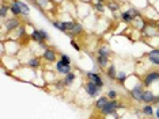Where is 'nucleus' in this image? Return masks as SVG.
Listing matches in <instances>:
<instances>
[{
	"mask_svg": "<svg viewBox=\"0 0 159 119\" xmlns=\"http://www.w3.org/2000/svg\"><path fill=\"white\" fill-rule=\"evenodd\" d=\"M144 89H146V87L143 85L142 81H139L137 84L133 87V88L129 89V95H131V97L135 102L140 103L143 100V93H144Z\"/></svg>",
	"mask_w": 159,
	"mask_h": 119,
	"instance_id": "39448f33",
	"label": "nucleus"
},
{
	"mask_svg": "<svg viewBox=\"0 0 159 119\" xmlns=\"http://www.w3.org/2000/svg\"><path fill=\"white\" fill-rule=\"evenodd\" d=\"M41 57H42V60H44L45 62H48V64H56L57 61H59V57L60 56H57L56 49L49 48V49H46L45 52L41 54Z\"/></svg>",
	"mask_w": 159,
	"mask_h": 119,
	"instance_id": "6e6552de",
	"label": "nucleus"
},
{
	"mask_svg": "<svg viewBox=\"0 0 159 119\" xmlns=\"http://www.w3.org/2000/svg\"><path fill=\"white\" fill-rule=\"evenodd\" d=\"M106 96L109 97V100H116V99H118V92L116 89H109L106 92Z\"/></svg>",
	"mask_w": 159,
	"mask_h": 119,
	"instance_id": "473e14b6",
	"label": "nucleus"
},
{
	"mask_svg": "<svg viewBox=\"0 0 159 119\" xmlns=\"http://www.w3.org/2000/svg\"><path fill=\"white\" fill-rule=\"evenodd\" d=\"M10 39H14V41H22V39L27 38V32H26V26L22 24L20 27H18L15 31L11 32V34L8 35Z\"/></svg>",
	"mask_w": 159,
	"mask_h": 119,
	"instance_id": "9b49d317",
	"label": "nucleus"
},
{
	"mask_svg": "<svg viewBox=\"0 0 159 119\" xmlns=\"http://www.w3.org/2000/svg\"><path fill=\"white\" fill-rule=\"evenodd\" d=\"M93 8L95 12L98 14H103L105 11H106V6H105V3H99V2H94L93 3Z\"/></svg>",
	"mask_w": 159,
	"mask_h": 119,
	"instance_id": "c756f323",
	"label": "nucleus"
},
{
	"mask_svg": "<svg viewBox=\"0 0 159 119\" xmlns=\"http://www.w3.org/2000/svg\"><path fill=\"white\" fill-rule=\"evenodd\" d=\"M35 6H37L41 11H46V10L52 8L53 2H52V0H38V2L35 3Z\"/></svg>",
	"mask_w": 159,
	"mask_h": 119,
	"instance_id": "412c9836",
	"label": "nucleus"
},
{
	"mask_svg": "<svg viewBox=\"0 0 159 119\" xmlns=\"http://www.w3.org/2000/svg\"><path fill=\"white\" fill-rule=\"evenodd\" d=\"M3 45H4V50L7 52L8 56H15L18 54L20 49V43L19 41H14V39H8V41H2Z\"/></svg>",
	"mask_w": 159,
	"mask_h": 119,
	"instance_id": "423d86ee",
	"label": "nucleus"
},
{
	"mask_svg": "<svg viewBox=\"0 0 159 119\" xmlns=\"http://www.w3.org/2000/svg\"><path fill=\"white\" fill-rule=\"evenodd\" d=\"M8 12H10V3L7 4L6 2H2V6H0V19L2 20L7 19Z\"/></svg>",
	"mask_w": 159,
	"mask_h": 119,
	"instance_id": "a878e982",
	"label": "nucleus"
},
{
	"mask_svg": "<svg viewBox=\"0 0 159 119\" xmlns=\"http://www.w3.org/2000/svg\"><path fill=\"white\" fill-rule=\"evenodd\" d=\"M105 119H120V114L114 113V114H111V115H106Z\"/></svg>",
	"mask_w": 159,
	"mask_h": 119,
	"instance_id": "e433bc0d",
	"label": "nucleus"
},
{
	"mask_svg": "<svg viewBox=\"0 0 159 119\" xmlns=\"http://www.w3.org/2000/svg\"><path fill=\"white\" fill-rule=\"evenodd\" d=\"M155 118L159 119V107L157 108V110H155Z\"/></svg>",
	"mask_w": 159,
	"mask_h": 119,
	"instance_id": "4c0bfd02",
	"label": "nucleus"
},
{
	"mask_svg": "<svg viewBox=\"0 0 159 119\" xmlns=\"http://www.w3.org/2000/svg\"><path fill=\"white\" fill-rule=\"evenodd\" d=\"M117 69H116V65L114 64H110L109 66L106 68V70H105V73L106 76L110 79V80H116V77H117Z\"/></svg>",
	"mask_w": 159,
	"mask_h": 119,
	"instance_id": "393cba45",
	"label": "nucleus"
},
{
	"mask_svg": "<svg viewBox=\"0 0 159 119\" xmlns=\"http://www.w3.org/2000/svg\"><path fill=\"white\" fill-rule=\"evenodd\" d=\"M122 107V104L118 102L117 99L116 100H109L105 106L102 107V110L99 111L101 115H103V117H106V115H111V114H114V113H118V110Z\"/></svg>",
	"mask_w": 159,
	"mask_h": 119,
	"instance_id": "7ed1b4c3",
	"label": "nucleus"
},
{
	"mask_svg": "<svg viewBox=\"0 0 159 119\" xmlns=\"http://www.w3.org/2000/svg\"><path fill=\"white\" fill-rule=\"evenodd\" d=\"M83 32H84V26H83L80 22H76V23H75L74 30H72V31H68L67 35H68L70 38L74 39L75 37H79V35H82Z\"/></svg>",
	"mask_w": 159,
	"mask_h": 119,
	"instance_id": "4468645a",
	"label": "nucleus"
},
{
	"mask_svg": "<svg viewBox=\"0 0 159 119\" xmlns=\"http://www.w3.org/2000/svg\"><path fill=\"white\" fill-rule=\"evenodd\" d=\"M107 102H109V97H107L106 95H105V96H99V97H97L95 102H94V107H95V110L101 111V110H102V107Z\"/></svg>",
	"mask_w": 159,
	"mask_h": 119,
	"instance_id": "6ab92c4d",
	"label": "nucleus"
},
{
	"mask_svg": "<svg viewBox=\"0 0 159 119\" xmlns=\"http://www.w3.org/2000/svg\"><path fill=\"white\" fill-rule=\"evenodd\" d=\"M59 60L60 61H63L66 65H71V57L68 56V54H64V53H61L60 54V57H59Z\"/></svg>",
	"mask_w": 159,
	"mask_h": 119,
	"instance_id": "72a5a7b5",
	"label": "nucleus"
},
{
	"mask_svg": "<svg viewBox=\"0 0 159 119\" xmlns=\"http://www.w3.org/2000/svg\"><path fill=\"white\" fill-rule=\"evenodd\" d=\"M157 28H158V31H159V20L157 22Z\"/></svg>",
	"mask_w": 159,
	"mask_h": 119,
	"instance_id": "a19ab883",
	"label": "nucleus"
},
{
	"mask_svg": "<svg viewBox=\"0 0 159 119\" xmlns=\"http://www.w3.org/2000/svg\"><path fill=\"white\" fill-rule=\"evenodd\" d=\"M131 26H132L133 28H135V30H137V31H140V32H142V31L144 30V28L147 27V20L144 19L143 15H142V16L136 18V19L132 22V24H131Z\"/></svg>",
	"mask_w": 159,
	"mask_h": 119,
	"instance_id": "2eb2a0df",
	"label": "nucleus"
},
{
	"mask_svg": "<svg viewBox=\"0 0 159 119\" xmlns=\"http://www.w3.org/2000/svg\"><path fill=\"white\" fill-rule=\"evenodd\" d=\"M142 114L146 118H152V117H155V110H154L152 104H144V106L142 107Z\"/></svg>",
	"mask_w": 159,
	"mask_h": 119,
	"instance_id": "a211bd4d",
	"label": "nucleus"
},
{
	"mask_svg": "<svg viewBox=\"0 0 159 119\" xmlns=\"http://www.w3.org/2000/svg\"><path fill=\"white\" fill-rule=\"evenodd\" d=\"M29 38H30L33 42H35V43L44 42V39H42L41 34H39V30H38V28H31V32L29 34Z\"/></svg>",
	"mask_w": 159,
	"mask_h": 119,
	"instance_id": "5701e85b",
	"label": "nucleus"
},
{
	"mask_svg": "<svg viewBox=\"0 0 159 119\" xmlns=\"http://www.w3.org/2000/svg\"><path fill=\"white\" fill-rule=\"evenodd\" d=\"M18 6H19L20 11H22V16H29V14H30V7H29L27 3H25L23 0H16Z\"/></svg>",
	"mask_w": 159,
	"mask_h": 119,
	"instance_id": "cd10ccee",
	"label": "nucleus"
},
{
	"mask_svg": "<svg viewBox=\"0 0 159 119\" xmlns=\"http://www.w3.org/2000/svg\"><path fill=\"white\" fill-rule=\"evenodd\" d=\"M55 68H56L57 73L61 74V76H66V74L70 73V72H72V66H71V65H66L63 61H60V60L55 64Z\"/></svg>",
	"mask_w": 159,
	"mask_h": 119,
	"instance_id": "ddd939ff",
	"label": "nucleus"
},
{
	"mask_svg": "<svg viewBox=\"0 0 159 119\" xmlns=\"http://www.w3.org/2000/svg\"><path fill=\"white\" fill-rule=\"evenodd\" d=\"M151 119H157V118H155V117H152V118H151Z\"/></svg>",
	"mask_w": 159,
	"mask_h": 119,
	"instance_id": "37998d69",
	"label": "nucleus"
},
{
	"mask_svg": "<svg viewBox=\"0 0 159 119\" xmlns=\"http://www.w3.org/2000/svg\"><path fill=\"white\" fill-rule=\"evenodd\" d=\"M38 30H39V34H41L42 39H44V41H46V42H48L49 39H50V35L48 34V31H45L44 28H38Z\"/></svg>",
	"mask_w": 159,
	"mask_h": 119,
	"instance_id": "f704fd0d",
	"label": "nucleus"
},
{
	"mask_svg": "<svg viewBox=\"0 0 159 119\" xmlns=\"http://www.w3.org/2000/svg\"><path fill=\"white\" fill-rule=\"evenodd\" d=\"M86 77H87V80L93 81L97 87H99L101 89L105 87V81H103V79H102V76H101L99 72H87V73H86Z\"/></svg>",
	"mask_w": 159,
	"mask_h": 119,
	"instance_id": "1a4fd4ad",
	"label": "nucleus"
},
{
	"mask_svg": "<svg viewBox=\"0 0 159 119\" xmlns=\"http://www.w3.org/2000/svg\"><path fill=\"white\" fill-rule=\"evenodd\" d=\"M22 26V22H20L19 18L16 16H12V18H7V19L2 20V35L3 38H4V34L6 32H8V35L11 34V32H14L16 30L18 27Z\"/></svg>",
	"mask_w": 159,
	"mask_h": 119,
	"instance_id": "f257e3e1",
	"label": "nucleus"
},
{
	"mask_svg": "<svg viewBox=\"0 0 159 119\" xmlns=\"http://www.w3.org/2000/svg\"><path fill=\"white\" fill-rule=\"evenodd\" d=\"M71 46L76 50V52H80V46H79V43L76 41H74V39H71Z\"/></svg>",
	"mask_w": 159,
	"mask_h": 119,
	"instance_id": "c9c22d12",
	"label": "nucleus"
},
{
	"mask_svg": "<svg viewBox=\"0 0 159 119\" xmlns=\"http://www.w3.org/2000/svg\"><path fill=\"white\" fill-rule=\"evenodd\" d=\"M10 12H11L14 16H16V18L22 15V11H20V8H19V6H18L16 2L10 3Z\"/></svg>",
	"mask_w": 159,
	"mask_h": 119,
	"instance_id": "c85d7f7f",
	"label": "nucleus"
},
{
	"mask_svg": "<svg viewBox=\"0 0 159 119\" xmlns=\"http://www.w3.org/2000/svg\"><path fill=\"white\" fill-rule=\"evenodd\" d=\"M146 58H147V62L154 65V66L159 68V49H151L148 50L147 54H146Z\"/></svg>",
	"mask_w": 159,
	"mask_h": 119,
	"instance_id": "9d476101",
	"label": "nucleus"
},
{
	"mask_svg": "<svg viewBox=\"0 0 159 119\" xmlns=\"http://www.w3.org/2000/svg\"><path fill=\"white\" fill-rule=\"evenodd\" d=\"M142 103H144V104H157V95H155V92L152 91V89H150V88L144 89Z\"/></svg>",
	"mask_w": 159,
	"mask_h": 119,
	"instance_id": "f8f14e48",
	"label": "nucleus"
},
{
	"mask_svg": "<svg viewBox=\"0 0 159 119\" xmlns=\"http://www.w3.org/2000/svg\"><path fill=\"white\" fill-rule=\"evenodd\" d=\"M139 16H142V12H140L136 7H129V8H126L125 11H122L120 14V19L124 22L125 24H132V22Z\"/></svg>",
	"mask_w": 159,
	"mask_h": 119,
	"instance_id": "f03ea898",
	"label": "nucleus"
},
{
	"mask_svg": "<svg viewBox=\"0 0 159 119\" xmlns=\"http://www.w3.org/2000/svg\"><path fill=\"white\" fill-rule=\"evenodd\" d=\"M84 92H86V95H87L89 97H91V99H97V97H99L101 88L99 87H97L93 81L89 80V81L84 83Z\"/></svg>",
	"mask_w": 159,
	"mask_h": 119,
	"instance_id": "0eeeda50",
	"label": "nucleus"
},
{
	"mask_svg": "<svg viewBox=\"0 0 159 119\" xmlns=\"http://www.w3.org/2000/svg\"><path fill=\"white\" fill-rule=\"evenodd\" d=\"M95 62L98 64L99 68H102V69H106V68L110 65V58H109V57H103V56H98V54H97Z\"/></svg>",
	"mask_w": 159,
	"mask_h": 119,
	"instance_id": "dca6fc26",
	"label": "nucleus"
},
{
	"mask_svg": "<svg viewBox=\"0 0 159 119\" xmlns=\"http://www.w3.org/2000/svg\"><path fill=\"white\" fill-rule=\"evenodd\" d=\"M158 107H159V102H158Z\"/></svg>",
	"mask_w": 159,
	"mask_h": 119,
	"instance_id": "c03bdc74",
	"label": "nucleus"
},
{
	"mask_svg": "<svg viewBox=\"0 0 159 119\" xmlns=\"http://www.w3.org/2000/svg\"><path fill=\"white\" fill-rule=\"evenodd\" d=\"M52 26L56 27L59 31L66 32V34H67V30H66V28H64V26H63V20H52Z\"/></svg>",
	"mask_w": 159,
	"mask_h": 119,
	"instance_id": "7c9ffc66",
	"label": "nucleus"
},
{
	"mask_svg": "<svg viewBox=\"0 0 159 119\" xmlns=\"http://www.w3.org/2000/svg\"><path fill=\"white\" fill-rule=\"evenodd\" d=\"M29 2H31V3H37L38 0H29Z\"/></svg>",
	"mask_w": 159,
	"mask_h": 119,
	"instance_id": "79ce46f5",
	"label": "nucleus"
},
{
	"mask_svg": "<svg viewBox=\"0 0 159 119\" xmlns=\"http://www.w3.org/2000/svg\"><path fill=\"white\" fill-rule=\"evenodd\" d=\"M93 2H99V3H105L106 0H93Z\"/></svg>",
	"mask_w": 159,
	"mask_h": 119,
	"instance_id": "58836bf2",
	"label": "nucleus"
},
{
	"mask_svg": "<svg viewBox=\"0 0 159 119\" xmlns=\"http://www.w3.org/2000/svg\"><path fill=\"white\" fill-rule=\"evenodd\" d=\"M159 81V70H148L142 77V83L146 88H150L152 84Z\"/></svg>",
	"mask_w": 159,
	"mask_h": 119,
	"instance_id": "20e7f679",
	"label": "nucleus"
},
{
	"mask_svg": "<svg viewBox=\"0 0 159 119\" xmlns=\"http://www.w3.org/2000/svg\"><path fill=\"white\" fill-rule=\"evenodd\" d=\"M128 73L125 70H118L117 72V77H116V83L117 84H121V85H125L126 80H128Z\"/></svg>",
	"mask_w": 159,
	"mask_h": 119,
	"instance_id": "b1692460",
	"label": "nucleus"
},
{
	"mask_svg": "<svg viewBox=\"0 0 159 119\" xmlns=\"http://www.w3.org/2000/svg\"><path fill=\"white\" fill-rule=\"evenodd\" d=\"M63 80H64V84H66V87H71L72 84H74V81L76 80V74H75L74 72H70L68 74L63 76Z\"/></svg>",
	"mask_w": 159,
	"mask_h": 119,
	"instance_id": "bb28decb",
	"label": "nucleus"
},
{
	"mask_svg": "<svg viewBox=\"0 0 159 119\" xmlns=\"http://www.w3.org/2000/svg\"><path fill=\"white\" fill-rule=\"evenodd\" d=\"M2 2H6V0H2ZM10 3H12V2H16V0H8Z\"/></svg>",
	"mask_w": 159,
	"mask_h": 119,
	"instance_id": "ea45409f",
	"label": "nucleus"
},
{
	"mask_svg": "<svg viewBox=\"0 0 159 119\" xmlns=\"http://www.w3.org/2000/svg\"><path fill=\"white\" fill-rule=\"evenodd\" d=\"M97 54L98 56H103V57H111V49L107 45H101L98 49H97Z\"/></svg>",
	"mask_w": 159,
	"mask_h": 119,
	"instance_id": "4be33fe9",
	"label": "nucleus"
},
{
	"mask_svg": "<svg viewBox=\"0 0 159 119\" xmlns=\"http://www.w3.org/2000/svg\"><path fill=\"white\" fill-rule=\"evenodd\" d=\"M75 23H76V22H74V20H63V26H64V28L67 30V32L74 30Z\"/></svg>",
	"mask_w": 159,
	"mask_h": 119,
	"instance_id": "2f4dec72",
	"label": "nucleus"
},
{
	"mask_svg": "<svg viewBox=\"0 0 159 119\" xmlns=\"http://www.w3.org/2000/svg\"><path fill=\"white\" fill-rule=\"evenodd\" d=\"M106 8L110 11V12H113V14H116V12H118L120 11V8H121V6H120V3L118 2H116V0H107V3L106 4Z\"/></svg>",
	"mask_w": 159,
	"mask_h": 119,
	"instance_id": "aec40b11",
	"label": "nucleus"
},
{
	"mask_svg": "<svg viewBox=\"0 0 159 119\" xmlns=\"http://www.w3.org/2000/svg\"><path fill=\"white\" fill-rule=\"evenodd\" d=\"M26 65L29 68H31V69H38V68L41 66V60H39L38 57H35V56L29 57Z\"/></svg>",
	"mask_w": 159,
	"mask_h": 119,
	"instance_id": "f3484780",
	"label": "nucleus"
}]
</instances>
